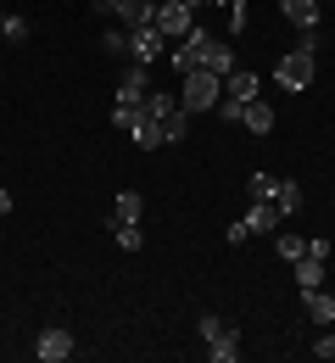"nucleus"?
<instances>
[{"mask_svg": "<svg viewBox=\"0 0 335 363\" xmlns=\"http://www.w3.org/2000/svg\"><path fill=\"white\" fill-rule=\"evenodd\" d=\"M218 95H224V79L207 73V67H191V73H185V90H179V106H185V112H212Z\"/></svg>", "mask_w": 335, "mask_h": 363, "instance_id": "f257e3e1", "label": "nucleus"}, {"mask_svg": "<svg viewBox=\"0 0 335 363\" xmlns=\"http://www.w3.org/2000/svg\"><path fill=\"white\" fill-rule=\"evenodd\" d=\"M274 79H280V90H290V95L313 90V56H302V50H285V56L274 62Z\"/></svg>", "mask_w": 335, "mask_h": 363, "instance_id": "f03ea898", "label": "nucleus"}, {"mask_svg": "<svg viewBox=\"0 0 335 363\" xmlns=\"http://www.w3.org/2000/svg\"><path fill=\"white\" fill-rule=\"evenodd\" d=\"M73 347H79L73 330H67V324H50V330H40V341H34V358H40V363H67V358H73Z\"/></svg>", "mask_w": 335, "mask_h": 363, "instance_id": "7ed1b4c3", "label": "nucleus"}, {"mask_svg": "<svg viewBox=\"0 0 335 363\" xmlns=\"http://www.w3.org/2000/svg\"><path fill=\"white\" fill-rule=\"evenodd\" d=\"M157 28H162V40L174 45V40H185V34L195 28V11L179 6V0H157Z\"/></svg>", "mask_w": 335, "mask_h": 363, "instance_id": "20e7f679", "label": "nucleus"}, {"mask_svg": "<svg viewBox=\"0 0 335 363\" xmlns=\"http://www.w3.org/2000/svg\"><path fill=\"white\" fill-rule=\"evenodd\" d=\"M162 50H168V40H162V28H157V23H151V28H129V56H135L140 67H151Z\"/></svg>", "mask_w": 335, "mask_h": 363, "instance_id": "39448f33", "label": "nucleus"}, {"mask_svg": "<svg viewBox=\"0 0 335 363\" xmlns=\"http://www.w3.org/2000/svg\"><path fill=\"white\" fill-rule=\"evenodd\" d=\"M240 224H246V235H274V229L285 224V213H280L274 201H251V213H246Z\"/></svg>", "mask_w": 335, "mask_h": 363, "instance_id": "423d86ee", "label": "nucleus"}, {"mask_svg": "<svg viewBox=\"0 0 335 363\" xmlns=\"http://www.w3.org/2000/svg\"><path fill=\"white\" fill-rule=\"evenodd\" d=\"M123 28H151L157 23V0H118V11H112Z\"/></svg>", "mask_w": 335, "mask_h": 363, "instance_id": "0eeeda50", "label": "nucleus"}, {"mask_svg": "<svg viewBox=\"0 0 335 363\" xmlns=\"http://www.w3.org/2000/svg\"><path fill=\"white\" fill-rule=\"evenodd\" d=\"M201 67L207 73H218V79H229L240 62H235V45H224V40H207V50H201Z\"/></svg>", "mask_w": 335, "mask_h": 363, "instance_id": "6e6552de", "label": "nucleus"}, {"mask_svg": "<svg viewBox=\"0 0 335 363\" xmlns=\"http://www.w3.org/2000/svg\"><path fill=\"white\" fill-rule=\"evenodd\" d=\"M240 123H246V135H268L274 129V106L268 101H246L240 106Z\"/></svg>", "mask_w": 335, "mask_h": 363, "instance_id": "1a4fd4ad", "label": "nucleus"}, {"mask_svg": "<svg viewBox=\"0 0 335 363\" xmlns=\"http://www.w3.org/2000/svg\"><path fill=\"white\" fill-rule=\"evenodd\" d=\"M302 308H307L313 324H330V318H335V296L324 291V285H319V291H302Z\"/></svg>", "mask_w": 335, "mask_h": 363, "instance_id": "9d476101", "label": "nucleus"}, {"mask_svg": "<svg viewBox=\"0 0 335 363\" xmlns=\"http://www.w3.org/2000/svg\"><path fill=\"white\" fill-rule=\"evenodd\" d=\"M280 11L296 28H319V0H280Z\"/></svg>", "mask_w": 335, "mask_h": 363, "instance_id": "9b49d317", "label": "nucleus"}, {"mask_svg": "<svg viewBox=\"0 0 335 363\" xmlns=\"http://www.w3.org/2000/svg\"><path fill=\"white\" fill-rule=\"evenodd\" d=\"M224 95H235V101H257V73H251V67H235V73L224 79Z\"/></svg>", "mask_w": 335, "mask_h": 363, "instance_id": "f8f14e48", "label": "nucleus"}, {"mask_svg": "<svg viewBox=\"0 0 335 363\" xmlns=\"http://www.w3.org/2000/svg\"><path fill=\"white\" fill-rule=\"evenodd\" d=\"M129 140H135V145H140V151H157V145H162V123H157V118H135V129H129Z\"/></svg>", "mask_w": 335, "mask_h": 363, "instance_id": "ddd939ff", "label": "nucleus"}, {"mask_svg": "<svg viewBox=\"0 0 335 363\" xmlns=\"http://www.w3.org/2000/svg\"><path fill=\"white\" fill-rule=\"evenodd\" d=\"M145 95H151V84H145V67H135V73L118 84V101H123V106H140Z\"/></svg>", "mask_w": 335, "mask_h": 363, "instance_id": "4468645a", "label": "nucleus"}, {"mask_svg": "<svg viewBox=\"0 0 335 363\" xmlns=\"http://www.w3.org/2000/svg\"><path fill=\"white\" fill-rule=\"evenodd\" d=\"M162 140H168V145H179V140H191V112H185V106H174V112L162 118Z\"/></svg>", "mask_w": 335, "mask_h": 363, "instance_id": "2eb2a0df", "label": "nucleus"}, {"mask_svg": "<svg viewBox=\"0 0 335 363\" xmlns=\"http://www.w3.org/2000/svg\"><path fill=\"white\" fill-rule=\"evenodd\" d=\"M296 285L302 291H319L324 285V257H296Z\"/></svg>", "mask_w": 335, "mask_h": 363, "instance_id": "dca6fc26", "label": "nucleus"}, {"mask_svg": "<svg viewBox=\"0 0 335 363\" xmlns=\"http://www.w3.org/2000/svg\"><path fill=\"white\" fill-rule=\"evenodd\" d=\"M174 106H179V95H174V90H151V95L140 101V112H145V118H157V123H162Z\"/></svg>", "mask_w": 335, "mask_h": 363, "instance_id": "f3484780", "label": "nucleus"}, {"mask_svg": "<svg viewBox=\"0 0 335 363\" xmlns=\"http://www.w3.org/2000/svg\"><path fill=\"white\" fill-rule=\"evenodd\" d=\"M274 207L290 218V213L302 207V179H280V184H274Z\"/></svg>", "mask_w": 335, "mask_h": 363, "instance_id": "a211bd4d", "label": "nucleus"}, {"mask_svg": "<svg viewBox=\"0 0 335 363\" xmlns=\"http://www.w3.org/2000/svg\"><path fill=\"white\" fill-rule=\"evenodd\" d=\"M274 252H280L285 263H296V257H307V240H302V235H290V229H274Z\"/></svg>", "mask_w": 335, "mask_h": 363, "instance_id": "6ab92c4d", "label": "nucleus"}, {"mask_svg": "<svg viewBox=\"0 0 335 363\" xmlns=\"http://www.w3.org/2000/svg\"><path fill=\"white\" fill-rule=\"evenodd\" d=\"M207 347H212V363H240V330L218 335V341H207Z\"/></svg>", "mask_w": 335, "mask_h": 363, "instance_id": "aec40b11", "label": "nucleus"}, {"mask_svg": "<svg viewBox=\"0 0 335 363\" xmlns=\"http://www.w3.org/2000/svg\"><path fill=\"white\" fill-rule=\"evenodd\" d=\"M140 213H145L140 190H118V218H123V224H140Z\"/></svg>", "mask_w": 335, "mask_h": 363, "instance_id": "412c9836", "label": "nucleus"}, {"mask_svg": "<svg viewBox=\"0 0 335 363\" xmlns=\"http://www.w3.org/2000/svg\"><path fill=\"white\" fill-rule=\"evenodd\" d=\"M112 240H118L123 252H140V246H145V229H140V224H123V218H118V224H112Z\"/></svg>", "mask_w": 335, "mask_h": 363, "instance_id": "4be33fe9", "label": "nucleus"}, {"mask_svg": "<svg viewBox=\"0 0 335 363\" xmlns=\"http://www.w3.org/2000/svg\"><path fill=\"white\" fill-rule=\"evenodd\" d=\"M195 330H201V341H218V335H229L235 324H229V318H218V313H201V318H195Z\"/></svg>", "mask_w": 335, "mask_h": 363, "instance_id": "5701e85b", "label": "nucleus"}, {"mask_svg": "<svg viewBox=\"0 0 335 363\" xmlns=\"http://www.w3.org/2000/svg\"><path fill=\"white\" fill-rule=\"evenodd\" d=\"M274 174H251V179H246V196H251V201H274Z\"/></svg>", "mask_w": 335, "mask_h": 363, "instance_id": "b1692460", "label": "nucleus"}, {"mask_svg": "<svg viewBox=\"0 0 335 363\" xmlns=\"http://www.w3.org/2000/svg\"><path fill=\"white\" fill-rule=\"evenodd\" d=\"M101 50H106V56H123V50H129V28H123V23L106 28V34H101Z\"/></svg>", "mask_w": 335, "mask_h": 363, "instance_id": "393cba45", "label": "nucleus"}, {"mask_svg": "<svg viewBox=\"0 0 335 363\" xmlns=\"http://www.w3.org/2000/svg\"><path fill=\"white\" fill-rule=\"evenodd\" d=\"M135 118H140V106H123V101L112 106V129H123V135H129V129H135Z\"/></svg>", "mask_w": 335, "mask_h": 363, "instance_id": "a878e982", "label": "nucleus"}, {"mask_svg": "<svg viewBox=\"0 0 335 363\" xmlns=\"http://www.w3.org/2000/svg\"><path fill=\"white\" fill-rule=\"evenodd\" d=\"M0 34H6V40H11V45H23V40H28V23H23V17H11V11H6V28H0Z\"/></svg>", "mask_w": 335, "mask_h": 363, "instance_id": "bb28decb", "label": "nucleus"}, {"mask_svg": "<svg viewBox=\"0 0 335 363\" xmlns=\"http://www.w3.org/2000/svg\"><path fill=\"white\" fill-rule=\"evenodd\" d=\"M174 67H179V79H185V73L195 67V50L191 45H174Z\"/></svg>", "mask_w": 335, "mask_h": 363, "instance_id": "cd10ccee", "label": "nucleus"}, {"mask_svg": "<svg viewBox=\"0 0 335 363\" xmlns=\"http://www.w3.org/2000/svg\"><path fill=\"white\" fill-rule=\"evenodd\" d=\"M302 56H319V28H302V40H296Z\"/></svg>", "mask_w": 335, "mask_h": 363, "instance_id": "c85d7f7f", "label": "nucleus"}, {"mask_svg": "<svg viewBox=\"0 0 335 363\" xmlns=\"http://www.w3.org/2000/svg\"><path fill=\"white\" fill-rule=\"evenodd\" d=\"M313 358H324V363H335V335H319V341H313Z\"/></svg>", "mask_w": 335, "mask_h": 363, "instance_id": "c756f323", "label": "nucleus"}, {"mask_svg": "<svg viewBox=\"0 0 335 363\" xmlns=\"http://www.w3.org/2000/svg\"><path fill=\"white\" fill-rule=\"evenodd\" d=\"M307 257H324V263H330V240H324V235H313V240H307Z\"/></svg>", "mask_w": 335, "mask_h": 363, "instance_id": "7c9ffc66", "label": "nucleus"}, {"mask_svg": "<svg viewBox=\"0 0 335 363\" xmlns=\"http://www.w3.org/2000/svg\"><path fill=\"white\" fill-rule=\"evenodd\" d=\"M229 28H235V34L246 28V0H235V6H229Z\"/></svg>", "mask_w": 335, "mask_h": 363, "instance_id": "2f4dec72", "label": "nucleus"}, {"mask_svg": "<svg viewBox=\"0 0 335 363\" xmlns=\"http://www.w3.org/2000/svg\"><path fill=\"white\" fill-rule=\"evenodd\" d=\"M90 11H96V17H112V11H118V0H90Z\"/></svg>", "mask_w": 335, "mask_h": 363, "instance_id": "473e14b6", "label": "nucleus"}, {"mask_svg": "<svg viewBox=\"0 0 335 363\" xmlns=\"http://www.w3.org/2000/svg\"><path fill=\"white\" fill-rule=\"evenodd\" d=\"M6 213H11V190H0V218H6Z\"/></svg>", "mask_w": 335, "mask_h": 363, "instance_id": "72a5a7b5", "label": "nucleus"}, {"mask_svg": "<svg viewBox=\"0 0 335 363\" xmlns=\"http://www.w3.org/2000/svg\"><path fill=\"white\" fill-rule=\"evenodd\" d=\"M179 6H191V11H201V6H207V0H179Z\"/></svg>", "mask_w": 335, "mask_h": 363, "instance_id": "f704fd0d", "label": "nucleus"}, {"mask_svg": "<svg viewBox=\"0 0 335 363\" xmlns=\"http://www.w3.org/2000/svg\"><path fill=\"white\" fill-rule=\"evenodd\" d=\"M0 28H6V11H0Z\"/></svg>", "mask_w": 335, "mask_h": 363, "instance_id": "c9c22d12", "label": "nucleus"}, {"mask_svg": "<svg viewBox=\"0 0 335 363\" xmlns=\"http://www.w3.org/2000/svg\"><path fill=\"white\" fill-rule=\"evenodd\" d=\"M218 6H235V0H218Z\"/></svg>", "mask_w": 335, "mask_h": 363, "instance_id": "e433bc0d", "label": "nucleus"}]
</instances>
